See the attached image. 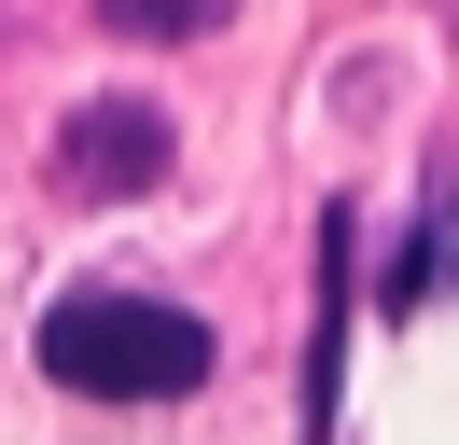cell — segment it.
<instances>
[{
  "label": "cell",
  "mask_w": 459,
  "mask_h": 445,
  "mask_svg": "<svg viewBox=\"0 0 459 445\" xmlns=\"http://www.w3.org/2000/svg\"><path fill=\"white\" fill-rule=\"evenodd\" d=\"M209 362H223V334L168 292H56L42 306V376L84 389V404H181V389H209Z\"/></svg>",
  "instance_id": "6da1fadb"
},
{
  "label": "cell",
  "mask_w": 459,
  "mask_h": 445,
  "mask_svg": "<svg viewBox=\"0 0 459 445\" xmlns=\"http://www.w3.org/2000/svg\"><path fill=\"white\" fill-rule=\"evenodd\" d=\"M56 181L70 195H153L168 181V111L153 98H84L56 126Z\"/></svg>",
  "instance_id": "7a4b0ae2"
},
{
  "label": "cell",
  "mask_w": 459,
  "mask_h": 445,
  "mask_svg": "<svg viewBox=\"0 0 459 445\" xmlns=\"http://www.w3.org/2000/svg\"><path fill=\"white\" fill-rule=\"evenodd\" d=\"M98 14H112L126 42H209V28L237 14V0H98Z\"/></svg>",
  "instance_id": "3957f363"
}]
</instances>
